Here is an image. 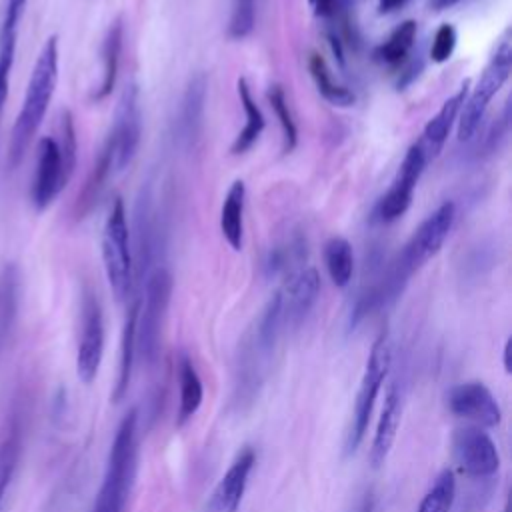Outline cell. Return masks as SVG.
Returning <instances> with one entry per match:
<instances>
[{
    "instance_id": "1",
    "label": "cell",
    "mask_w": 512,
    "mask_h": 512,
    "mask_svg": "<svg viewBox=\"0 0 512 512\" xmlns=\"http://www.w3.org/2000/svg\"><path fill=\"white\" fill-rule=\"evenodd\" d=\"M58 64H60L58 36H50L36 56L22 106L16 114V120L10 132L8 158H6L10 170H16L24 160V154L32 144L48 112V106L52 102V96L58 84Z\"/></svg>"
},
{
    "instance_id": "2",
    "label": "cell",
    "mask_w": 512,
    "mask_h": 512,
    "mask_svg": "<svg viewBox=\"0 0 512 512\" xmlns=\"http://www.w3.org/2000/svg\"><path fill=\"white\" fill-rule=\"evenodd\" d=\"M138 470V410L130 408L120 420L92 512H124Z\"/></svg>"
},
{
    "instance_id": "3",
    "label": "cell",
    "mask_w": 512,
    "mask_h": 512,
    "mask_svg": "<svg viewBox=\"0 0 512 512\" xmlns=\"http://www.w3.org/2000/svg\"><path fill=\"white\" fill-rule=\"evenodd\" d=\"M510 72H512V36H510V30H506L500 36L498 44L494 46L490 60L484 66L478 82L472 86V90H468L464 104L460 108L458 138L462 142L470 140L478 132L488 104L498 94V90L508 82Z\"/></svg>"
},
{
    "instance_id": "4",
    "label": "cell",
    "mask_w": 512,
    "mask_h": 512,
    "mask_svg": "<svg viewBox=\"0 0 512 512\" xmlns=\"http://www.w3.org/2000/svg\"><path fill=\"white\" fill-rule=\"evenodd\" d=\"M390 366H392V344H390L388 332L382 330L368 352L366 366H364L360 386L356 392L350 426L346 432V452L348 454L356 452L366 436L376 398H378L380 388L390 372Z\"/></svg>"
},
{
    "instance_id": "5",
    "label": "cell",
    "mask_w": 512,
    "mask_h": 512,
    "mask_svg": "<svg viewBox=\"0 0 512 512\" xmlns=\"http://www.w3.org/2000/svg\"><path fill=\"white\" fill-rule=\"evenodd\" d=\"M102 262L106 280L116 302H124L130 296L134 280L132 248H130V230L126 222V208L122 198H114L104 230H102Z\"/></svg>"
},
{
    "instance_id": "6",
    "label": "cell",
    "mask_w": 512,
    "mask_h": 512,
    "mask_svg": "<svg viewBox=\"0 0 512 512\" xmlns=\"http://www.w3.org/2000/svg\"><path fill=\"white\" fill-rule=\"evenodd\" d=\"M172 296V276L166 268H154L146 278L144 306L138 310L136 324V350L146 364L156 362L160 354L162 326Z\"/></svg>"
},
{
    "instance_id": "7",
    "label": "cell",
    "mask_w": 512,
    "mask_h": 512,
    "mask_svg": "<svg viewBox=\"0 0 512 512\" xmlns=\"http://www.w3.org/2000/svg\"><path fill=\"white\" fill-rule=\"evenodd\" d=\"M454 218H456L454 202H444L422 220V224L414 230V234L406 242L394 266V270L404 280H408L414 272H418L430 258H434L440 252L444 240L448 238L454 226Z\"/></svg>"
},
{
    "instance_id": "8",
    "label": "cell",
    "mask_w": 512,
    "mask_h": 512,
    "mask_svg": "<svg viewBox=\"0 0 512 512\" xmlns=\"http://www.w3.org/2000/svg\"><path fill=\"white\" fill-rule=\"evenodd\" d=\"M140 132H142L140 92H138V86L130 82L124 86L118 98L112 130L102 148L110 158L114 172H122L134 160L140 144Z\"/></svg>"
},
{
    "instance_id": "9",
    "label": "cell",
    "mask_w": 512,
    "mask_h": 512,
    "mask_svg": "<svg viewBox=\"0 0 512 512\" xmlns=\"http://www.w3.org/2000/svg\"><path fill=\"white\" fill-rule=\"evenodd\" d=\"M74 166L64 158L54 136H42L36 146V164L30 182V202L36 212L46 210L72 178Z\"/></svg>"
},
{
    "instance_id": "10",
    "label": "cell",
    "mask_w": 512,
    "mask_h": 512,
    "mask_svg": "<svg viewBox=\"0 0 512 512\" xmlns=\"http://www.w3.org/2000/svg\"><path fill=\"white\" fill-rule=\"evenodd\" d=\"M452 454L458 470L470 478H490L500 468V454L494 440L476 424L454 430Z\"/></svg>"
},
{
    "instance_id": "11",
    "label": "cell",
    "mask_w": 512,
    "mask_h": 512,
    "mask_svg": "<svg viewBox=\"0 0 512 512\" xmlns=\"http://www.w3.org/2000/svg\"><path fill=\"white\" fill-rule=\"evenodd\" d=\"M104 354V316L98 298L86 290L80 310V334L76 348V374L84 384L98 376Z\"/></svg>"
},
{
    "instance_id": "12",
    "label": "cell",
    "mask_w": 512,
    "mask_h": 512,
    "mask_svg": "<svg viewBox=\"0 0 512 512\" xmlns=\"http://www.w3.org/2000/svg\"><path fill=\"white\" fill-rule=\"evenodd\" d=\"M426 166H428V162L414 142L408 148V152L404 154V160H402L390 188L386 190V194L380 198V202L376 206V216L380 222L388 224L406 214V210L412 204L414 188H416Z\"/></svg>"
},
{
    "instance_id": "13",
    "label": "cell",
    "mask_w": 512,
    "mask_h": 512,
    "mask_svg": "<svg viewBox=\"0 0 512 512\" xmlns=\"http://www.w3.org/2000/svg\"><path fill=\"white\" fill-rule=\"evenodd\" d=\"M446 406L454 416L472 420L476 426L494 428L502 420V410L484 382L470 380L452 386L446 392Z\"/></svg>"
},
{
    "instance_id": "14",
    "label": "cell",
    "mask_w": 512,
    "mask_h": 512,
    "mask_svg": "<svg viewBox=\"0 0 512 512\" xmlns=\"http://www.w3.org/2000/svg\"><path fill=\"white\" fill-rule=\"evenodd\" d=\"M318 294L320 276L316 268H302L286 280L282 290L276 292L284 330H294L304 322V318L316 304Z\"/></svg>"
},
{
    "instance_id": "15",
    "label": "cell",
    "mask_w": 512,
    "mask_h": 512,
    "mask_svg": "<svg viewBox=\"0 0 512 512\" xmlns=\"http://www.w3.org/2000/svg\"><path fill=\"white\" fill-rule=\"evenodd\" d=\"M254 464H256L254 448L244 446L234 456V460L230 462L222 478L218 480L204 512H238Z\"/></svg>"
},
{
    "instance_id": "16",
    "label": "cell",
    "mask_w": 512,
    "mask_h": 512,
    "mask_svg": "<svg viewBox=\"0 0 512 512\" xmlns=\"http://www.w3.org/2000/svg\"><path fill=\"white\" fill-rule=\"evenodd\" d=\"M468 88H470V80H464V84L442 104V108L424 126L422 136L416 142V146L420 148V152L424 154L428 164L442 152L452 126L458 120V114H460V108L468 94Z\"/></svg>"
},
{
    "instance_id": "17",
    "label": "cell",
    "mask_w": 512,
    "mask_h": 512,
    "mask_svg": "<svg viewBox=\"0 0 512 512\" xmlns=\"http://www.w3.org/2000/svg\"><path fill=\"white\" fill-rule=\"evenodd\" d=\"M28 0H4L0 18V116L10 90V74L16 60L18 28Z\"/></svg>"
},
{
    "instance_id": "18",
    "label": "cell",
    "mask_w": 512,
    "mask_h": 512,
    "mask_svg": "<svg viewBox=\"0 0 512 512\" xmlns=\"http://www.w3.org/2000/svg\"><path fill=\"white\" fill-rule=\"evenodd\" d=\"M400 416H402V392L398 388V384H392L390 390L386 392L384 398V406L376 424V432L372 438V446H370V462L374 468L382 466L392 450L396 432H398V424H400Z\"/></svg>"
},
{
    "instance_id": "19",
    "label": "cell",
    "mask_w": 512,
    "mask_h": 512,
    "mask_svg": "<svg viewBox=\"0 0 512 512\" xmlns=\"http://www.w3.org/2000/svg\"><path fill=\"white\" fill-rule=\"evenodd\" d=\"M206 76L196 74L182 98L180 118H178V134L186 146H194V140L200 134L202 118H204V104H206Z\"/></svg>"
},
{
    "instance_id": "20",
    "label": "cell",
    "mask_w": 512,
    "mask_h": 512,
    "mask_svg": "<svg viewBox=\"0 0 512 512\" xmlns=\"http://www.w3.org/2000/svg\"><path fill=\"white\" fill-rule=\"evenodd\" d=\"M138 310L140 302L134 300L130 304V310L126 312L124 328H122V338H120V360H118V376L116 384L112 390V400L122 402L128 394L130 380H132V366H134V356H136V324H138Z\"/></svg>"
},
{
    "instance_id": "21",
    "label": "cell",
    "mask_w": 512,
    "mask_h": 512,
    "mask_svg": "<svg viewBox=\"0 0 512 512\" xmlns=\"http://www.w3.org/2000/svg\"><path fill=\"white\" fill-rule=\"evenodd\" d=\"M244 200H246V186L242 180H234L220 208V230L232 250L242 248Z\"/></svg>"
},
{
    "instance_id": "22",
    "label": "cell",
    "mask_w": 512,
    "mask_h": 512,
    "mask_svg": "<svg viewBox=\"0 0 512 512\" xmlns=\"http://www.w3.org/2000/svg\"><path fill=\"white\" fill-rule=\"evenodd\" d=\"M178 386H180V400H178V414L176 426H184L202 406L204 400V386L194 362L182 354L178 360Z\"/></svg>"
},
{
    "instance_id": "23",
    "label": "cell",
    "mask_w": 512,
    "mask_h": 512,
    "mask_svg": "<svg viewBox=\"0 0 512 512\" xmlns=\"http://www.w3.org/2000/svg\"><path fill=\"white\" fill-rule=\"evenodd\" d=\"M238 96H240V104L246 114V124L232 142V148H230L232 154H244L246 150H250L252 144L260 138V134L264 130V116H262L260 108L256 106V102L250 94V86L244 78L238 80Z\"/></svg>"
},
{
    "instance_id": "24",
    "label": "cell",
    "mask_w": 512,
    "mask_h": 512,
    "mask_svg": "<svg viewBox=\"0 0 512 512\" xmlns=\"http://www.w3.org/2000/svg\"><path fill=\"white\" fill-rule=\"evenodd\" d=\"M120 48H122V22L116 20L108 28L104 44H102V80H100L98 88L92 92V100H96V102L104 100L116 84Z\"/></svg>"
},
{
    "instance_id": "25",
    "label": "cell",
    "mask_w": 512,
    "mask_h": 512,
    "mask_svg": "<svg viewBox=\"0 0 512 512\" xmlns=\"http://www.w3.org/2000/svg\"><path fill=\"white\" fill-rule=\"evenodd\" d=\"M324 264L334 286H348L354 272V252L350 242L342 236H332L324 244Z\"/></svg>"
},
{
    "instance_id": "26",
    "label": "cell",
    "mask_w": 512,
    "mask_h": 512,
    "mask_svg": "<svg viewBox=\"0 0 512 512\" xmlns=\"http://www.w3.org/2000/svg\"><path fill=\"white\" fill-rule=\"evenodd\" d=\"M416 32V22L404 20L380 46H376L374 58L386 66H400L416 42Z\"/></svg>"
},
{
    "instance_id": "27",
    "label": "cell",
    "mask_w": 512,
    "mask_h": 512,
    "mask_svg": "<svg viewBox=\"0 0 512 512\" xmlns=\"http://www.w3.org/2000/svg\"><path fill=\"white\" fill-rule=\"evenodd\" d=\"M22 454V430L14 422L6 436L0 440V506L6 496V490L16 474L18 462Z\"/></svg>"
},
{
    "instance_id": "28",
    "label": "cell",
    "mask_w": 512,
    "mask_h": 512,
    "mask_svg": "<svg viewBox=\"0 0 512 512\" xmlns=\"http://www.w3.org/2000/svg\"><path fill=\"white\" fill-rule=\"evenodd\" d=\"M456 498V478L452 470H442L424 498L420 500L416 512H450Z\"/></svg>"
},
{
    "instance_id": "29",
    "label": "cell",
    "mask_w": 512,
    "mask_h": 512,
    "mask_svg": "<svg viewBox=\"0 0 512 512\" xmlns=\"http://www.w3.org/2000/svg\"><path fill=\"white\" fill-rule=\"evenodd\" d=\"M310 74H312L316 88L324 100H328L334 106L354 104V94L346 86L332 80V74H330L326 62L318 54H312V58H310Z\"/></svg>"
},
{
    "instance_id": "30",
    "label": "cell",
    "mask_w": 512,
    "mask_h": 512,
    "mask_svg": "<svg viewBox=\"0 0 512 512\" xmlns=\"http://www.w3.org/2000/svg\"><path fill=\"white\" fill-rule=\"evenodd\" d=\"M268 100H270V106L282 126V134H284V152H290L294 146H296V124L292 120V114H290V108H288V102H286V94L280 86H270L268 90Z\"/></svg>"
},
{
    "instance_id": "31",
    "label": "cell",
    "mask_w": 512,
    "mask_h": 512,
    "mask_svg": "<svg viewBox=\"0 0 512 512\" xmlns=\"http://www.w3.org/2000/svg\"><path fill=\"white\" fill-rule=\"evenodd\" d=\"M256 10L254 0H232V12L228 20V36L234 40H242L254 28Z\"/></svg>"
},
{
    "instance_id": "32",
    "label": "cell",
    "mask_w": 512,
    "mask_h": 512,
    "mask_svg": "<svg viewBox=\"0 0 512 512\" xmlns=\"http://www.w3.org/2000/svg\"><path fill=\"white\" fill-rule=\"evenodd\" d=\"M456 40H458V36H456L454 26L452 24H442L436 30L434 38H432V46H430L432 62H436V64L446 62L452 56L454 48H456Z\"/></svg>"
},
{
    "instance_id": "33",
    "label": "cell",
    "mask_w": 512,
    "mask_h": 512,
    "mask_svg": "<svg viewBox=\"0 0 512 512\" xmlns=\"http://www.w3.org/2000/svg\"><path fill=\"white\" fill-rule=\"evenodd\" d=\"M310 4L318 16H334L340 6V0H310Z\"/></svg>"
},
{
    "instance_id": "34",
    "label": "cell",
    "mask_w": 512,
    "mask_h": 512,
    "mask_svg": "<svg viewBox=\"0 0 512 512\" xmlns=\"http://www.w3.org/2000/svg\"><path fill=\"white\" fill-rule=\"evenodd\" d=\"M410 0H378V12L380 14H392L404 8Z\"/></svg>"
},
{
    "instance_id": "35",
    "label": "cell",
    "mask_w": 512,
    "mask_h": 512,
    "mask_svg": "<svg viewBox=\"0 0 512 512\" xmlns=\"http://www.w3.org/2000/svg\"><path fill=\"white\" fill-rule=\"evenodd\" d=\"M510 354H512V340L508 338L502 350V364H504V372L510 374L512 372V362H510Z\"/></svg>"
},
{
    "instance_id": "36",
    "label": "cell",
    "mask_w": 512,
    "mask_h": 512,
    "mask_svg": "<svg viewBox=\"0 0 512 512\" xmlns=\"http://www.w3.org/2000/svg\"><path fill=\"white\" fill-rule=\"evenodd\" d=\"M458 2L460 0H430L432 8H436V10H446V8H450V6L458 4Z\"/></svg>"
},
{
    "instance_id": "37",
    "label": "cell",
    "mask_w": 512,
    "mask_h": 512,
    "mask_svg": "<svg viewBox=\"0 0 512 512\" xmlns=\"http://www.w3.org/2000/svg\"><path fill=\"white\" fill-rule=\"evenodd\" d=\"M504 512H510V510H508V508H504Z\"/></svg>"
}]
</instances>
